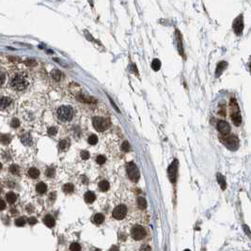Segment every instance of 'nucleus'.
I'll return each mask as SVG.
<instances>
[{
	"label": "nucleus",
	"mask_w": 251,
	"mask_h": 251,
	"mask_svg": "<svg viewBox=\"0 0 251 251\" xmlns=\"http://www.w3.org/2000/svg\"><path fill=\"white\" fill-rule=\"evenodd\" d=\"M243 229H244V230H245V231H246V234H248L249 236H251V231H250V229H249L248 227H247L246 225H244V226H243Z\"/></svg>",
	"instance_id": "42"
},
{
	"label": "nucleus",
	"mask_w": 251,
	"mask_h": 251,
	"mask_svg": "<svg viewBox=\"0 0 251 251\" xmlns=\"http://www.w3.org/2000/svg\"><path fill=\"white\" fill-rule=\"evenodd\" d=\"M36 190L38 191V193H40V194H44V193L47 191V186L44 182H39L36 186Z\"/></svg>",
	"instance_id": "19"
},
{
	"label": "nucleus",
	"mask_w": 251,
	"mask_h": 251,
	"mask_svg": "<svg viewBox=\"0 0 251 251\" xmlns=\"http://www.w3.org/2000/svg\"><path fill=\"white\" fill-rule=\"evenodd\" d=\"M11 125L12 128H17V127L20 126V121L17 120V118H13L11 122Z\"/></svg>",
	"instance_id": "38"
},
{
	"label": "nucleus",
	"mask_w": 251,
	"mask_h": 251,
	"mask_svg": "<svg viewBox=\"0 0 251 251\" xmlns=\"http://www.w3.org/2000/svg\"><path fill=\"white\" fill-rule=\"evenodd\" d=\"M231 120L232 122L234 123L236 126H239V125L242 123V117H241V114L239 112V109L237 110H233L231 113Z\"/></svg>",
	"instance_id": "12"
},
{
	"label": "nucleus",
	"mask_w": 251,
	"mask_h": 251,
	"mask_svg": "<svg viewBox=\"0 0 251 251\" xmlns=\"http://www.w3.org/2000/svg\"><path fill=\"white\" fill-rule=\"evenodd\" d=\"M216 127H217V130L222 135H229V132H230V126H229V124L227 122V121H225V120H220V121H218L217 126H216Z\"/></svg>",
	"instance_id": "10"
},
{
	"label": "nucleus",
	"mask_w": 251,
	"mask_h": 251,
	"mask_svg": "<svg viewBox=\"0 0 251 251\" xmlns=\"http://www.w3.org/2000/svg\"><path fill=\"white\" fill-rule=\"evenodd\" d=\"M9 170H11V172L12 173V174L17 175V174H19L20 169H19V167L17 165H12V166H11V168H9Z\"/></svg>",
	"instance_id": "31"
},
{
	"label": "nucleus",
	"mask_w": 251,
	"mask_h": 251,
	"mask_svg": "<svg viewBox=\"0 0 251 251\" xmlns=\"http://www.w3.org/2000/svg\"><path fill=\"white\" fill-rule=\"evenodd\" d=\"M87 141H89V143L90 145H95V144H97V142H98V137L95 135H91L89 137V139H87Z\"/></svg>",
	"instance_id": "30"
},
{
	"label": "nucleus",
	"mask_w": 251,
	"mask_h": 251,
	"mask_svg": "<svg viewBox=\"0 0 251 251\" xmlns=\"http://www.w3.org/2000/svg\"><path fill=\"white\" fill-rule=\"evenodd\" d=\"M127 213V208L125 205H118L116 208L113 210V213H112V215H113L114 218H116L118 220H120L125 217Z\"/></svg>",
	"instance_id": "8"
},
{
	"label": "nucleus",
	"mask_w": 251,
	"mask_h": 251,
	"mask_svg": "<svg viewBox=\"0 0 251 251\" xmlns=\"http://www.w3.org/2000/svg\"><path fill=\"white\" fill-rule=\"evenodd\" d=\"M184 251H190V250H189V249H185Z\"/></svg>",
	"instance_id": "48"
},
{
	"label": "nucleus",
	"mask_w": 251,
	"mask_h": 251,
	"mask_svg": "<svg viewBox=\"0 0 251 251\" xmlns=\"http://www.w3.org/2000/svg\"><path fill=\"white\" fill-rule=\"evenodd\" d=\"M93 251H101L100 249H95V250H93Z\"/></svg>",
	"instance_id": "47"
},
{
	"label": "nucleus",
	"mask_w": 251,
	"mask_h": 251,
	"mask_svg": "<svg viewBox=\"0 0 251 251\" xmlns=\"http://www.w3.org/2000/svg\"><path fill=\"white\" fill-rule=\"evenodd\" d=\"M74 190V186L73 184H66L65 185L63 186V191L65 193H68V194H70V193H73Z\"/></svg>",
	"instance_id": "28"
},
{
	"label": "nucleus",
	"mask_w": 251,
	"mask_h": 251,
	"mask_svg": "<svg viewBox=\"0 0 251 251\" xmlns=\"http://www.w3.org/2000/svg\"><path fill=\"white\" fill-rule=\"evenodd\" d=\"M131 234L135 240L139 241V240H142L146 236V231L141 226H135L134 228L132 229Z\"/></svg>",
	"instance_id": "9"
},
{
	"label": "nucleus",
	"mask_w": 251,
	"mask_h": 251,
	"mask_svg": "<svg viewBox=\"0 0 251 251\" xmlns=\"http://www.w3.org/2000/svg\"><path fill=\"white\" fill-rule=\"evenodd\" d=\"M11 99L9 97H1L0 98V110H5L11 104Z\"/></svg>",
	"instance_id": "13"
},
{
	"label": "nucleus",
	"mask_w": 251,
	"mask_h": 251,
	"mask_svg": "<svg viewBox=\"0 0 251 251\" xmlns=\"http://www.w3.org/2000/svg\"><path fill=\"white\" fill-rule=\"evenodd\" d=\"M121 150H122L123 151L125 152H128L129 151H130V144H129L128 141H124L122 145H121Z\"/></svg>",
	"instance_id": "33"
},
{
	"label": "nucleus",
	"mask_w": 251,
	"mask_h": 251,
	"mask_svg": "<svg viewBox=\"0 0 251 251\" xmlns=\"http://www.w3.org/2000/svg\"><path fill=\"white\" fill-rule=\"evenodd\" d=\"M99 188H100L101 191H103V192L107 191V190L109 189V184H108V182L107 181H102V182H100Z\"/></svg>",
	"instance_id": "25"
},
{
	"label": "nucleus",
	"mask_w": 251,
	"mask_h": 251,
	"mask_svg": "<svg viewBox=\"0 0 251 251\" xmlns=\"http://www.w3.org/2000/svg\"><path fill=\"white\" fill-rule=\"evenodd\" d=\"M126 168H127V174H128L129 179L134 182H138V180H139V177H140V174H139V170H138L137 165H135V163L131 162L127 165Z\"/></svg>",
	"instance_id": "5"
},
{
	"label": "nucleus",
	"mask_w": 251,
	"mask_h": 251,
	"mask_svg": "<svg viewBox=\"0 0 251 251\" xmlns=\"http://www.w3.org/2000/svg\"><path fill=\"white\" fill-rule=\"evenodd\" d=\"M73 114H74L73 109L69 106H60L57 111V118L61 121H64V122H67V121H70L72 120L73 118Z\"/></svg>",
	"instance_id": "2"
},
{
	"label": "nucleus",
	"mask_w": 251,
	"mask_h": 251,
	"mask_svg": "<svg viewBox=\"0 0 251 251\" xmlns=\"http://www.w3.org/2000/svg\"><path fill=\"white\" fill-rule=\"evenodd\" d=\"M26 224V219L24 217H20L15 220V225L18 227H23Z\"/></svg>",
	"instance_id": "34"
},
{
	"label": "nucleus",
	"mask_w": 251,
	"mask_h": 251,
	"mask_svg": "<svg viewBox=\"0 0 251 251\" xmlns=\"http://www.w3.org/2000/svg\"><path fill=\"white\" fill-rule=\"evenodd\" d=\"M250 70H251V64H250Z\"/></svg>",
	"instance_id": "50"
},
{
	"label": "nucleus",
	"mask_w": 251,
	"mask_h": 251,
	"mask_svg": "<svg viewBox=\"0 0 251 251\" xmlns=\"http://www.w3.org/2000/svg\"><path fill=\"white\" fill-rule=\"evenodd\" d=\"M45 174L46 176H48V177H54V175H55V169H54L53 168H47V170L45 171Z\"/></svg>",
	"instance_id": "36"
},
{
	"label": "nucleus",
	"mask_w": 251,
	"mask_h": 251,
	"mask_svg": "<svg viewBox=\"0 0 251 251\" xmlns=\"http://www.w3.org/2000/svg\"><path fill=\"white\" fill-rule=\"evenodd\" d=\"M70 249H71V251H80L81 250V246H80L79 244L73 243L72 245L70 246Z\"/></svg>",
	"instance_id": "32"
},
{
	"label": "nucleus",
	"mask_w": 251,
	"mask_h": 251,
	"mask_svg": "<svg viewBox=\"0 0 251 251\" xmlns=\"http://www.w3.org/2000/svg\"><path fill=\"white\" fill-rule=\"evenodd\" d=\"M57 133V130L56 127H50L48 129V135H56Z\"/></svg>",
	"instance_id": "39"
},
{
	"label": "nucleus",
	"mask_w": 251,
	"mask_h": 251,
	"mask_svg": "<svg viewBox=\"0 0 251 251\" xmlns=\"http://www.w3.org/2000/svg\"><path fill=\"white\" fill-rule=\"evenodd\" d=\"M5 80H6V76H5V74L3 73L0 72V87H1L2 85L5 83Z\"/></svg>",
	"instance_id": "40"
},
{
	"label": "nucleus",
	"mask_w": 251,
	"mask_h": 251,
	"mask_svg": "<svg viewBox=\"0 0 251 251\" xmlns=\"http://www.w3.org/2000/svg\"><path fill=\"white\" fill-rule=\"evenodd\" d=\"M140 251H151V248L149 246H144L142 248L140 249Z\"/></svg>",
	"instance_id": "44"
},
{
	"label": "nucleus",
	"mask_w": 251,
	"mask_h": 251,
	"mask_svg": "<svg viewBox=\"0 0 251 251\" xmlns=\"http://www.w3.org/2000/svg\"><path fill=\"white\" fill-rule=\"evenodd\" d=\"M137 206L139 207L141 210L146 209V207H147V202H146L144 198H141L140 196V198L137 199Z\"/></svg>",
	"instance_id": "26"
},
{
	"label": "nucleus",
	"mask_w": 251,
	"mask_h": 251,
	"mask_svg": "<svg viewBox=\"0 0 251 251\" xmlns=\"http://www.w3.org/2000/svg\"><path fill=\"white\" fill-rule=\"evenodd\" d=\"M216 179H217V182H218V184L220 185V187H221V189L225 190L226 187H227V182H226L225 177H224L222 174H220V173H217V175H216Z\"/></svg>",
	"instance_id": "16"
},
{
	"label": "nucleus",
	"mask_w": 251,
	"mask_h": 251,
	"mask_svg": "<svg viewBox=\"0 0 251 251\" xmlns=\"http://www.w3.org/2000/svg\"><path fill=\"white\" fill-rule=\"evenodd\" d=\"M92 124L93 127L99 132H104L106 131L108 127L110 126V121L107 118H101V117H95L92 120Z\"/></svg>",
	"instance_id": "4"
},
{
	"label": "nucleus",
	"mask_w": 251,
	"mask_h": 251,
	"mask_svg": "<svg viewBox=\"0 0 251 251\" xmlns=\"http://www.w3.org/2000/svg\"><path fill=\"white\" fill-rule=\"evenodd\" d=\"M177 172H178V160H175L171 163V165L169 166L168 168V175L172 184H174L177 179Z\"/></svg>",
	"instance_id": "6"
},
{
	"label": "nucleus",
	"mask_w": 251,
	"mask_h": 251,
	"mask_svg": "<svg viewBox=\"0 0 251 251\" xmlns=\"http://www.w3.org/2000/svg\"><path fill=\"white\" fill-rule=\"evenodd\" d=\"M6 199H7V201L12 204V203H14L17 201V196L13 192H9L6 195Z\"/></svg>",
	"instance_id": "20"
},
{
	"label": "nucleus",
	"mask_w": 251,
	"mask_h": 251,
	"mask_svg": "<svg viewBox=\"0 0 251 251\" xmlns=\"http://www.w3.org/2000/svg\"><path fill=\"white\" fill-rule=\"evenodd\" d=\"M61 73H60V71L59 70H53L52 72H51V76H52V78L54 80L56 81H59L60 79H61Z\"/></svg>",
	"instance_id": "23"
},
{
	"label": "nucleus",
	"mask_w": 251,
	"mask_h": 251,
	"mask_svg": "<svg viewBox=\"0 0 251 251\" xmlns=\"http://www.w3.org/2000/svg\"><path fill=\"white\" fill-rule=\"evenodd\" d=\"M151 68H152V70L155 71V72H157V71L160 70V68H161V61H160V60L157 59H154L153 60H152Z\"/></svg>",
	"instance_id": "24"
},
{
	"label": "nucleus",
	"mask_w": 251,
	"mask_h": 251,
	"mask_svg": "<svg viewBox=\"0 0 251 251\" xmlns=\"http://www.w3.org/2000/svg\"><path fill=\"white\" fill-rule=\"evenodd\" d=\"M109 251H118V247L117 246H113L110 248V250Z\"/></svg>",
	"instance_id": "45"
},
{
	"label": "nucleus",
	"mask_w": 251,
	"mask_h": 251,
	"mask_svg": "<svg viewBox=\"0 0 251 251\" xmlns=\"http://www.w3.org/2000/svg\"><path fill=\"white\" fill-rule=\"evenodd\" d=\"M232 28L234 30L236 35H241V34H242L244 30V18L242 14L239 15L234 21H233Z\"/></svg>",
	"instance_id": "7"
},
{
	"label": "nucleus",
	"mask_w": 251,
	"mask_h": 251,
	"mask_svg": "<svg viewBox=\"0 0 251 251\" xmlns=\"http://www.w3.org/2000/svg\"><path fill=\"white\" fill-rule=\"evenodd\" d=\"M220 140L223 142V144L226 146L227 148L229 149L231 151H236L239 147V141L235 135H228L220 138Z\"/></svg>",
	"instance_id": "3"
},
{
	"label": "nucleus",
	"mask_w": 251,
	"mask_h": 251,
	"mask_svg": "<svg viewBox=\"0 0 251 251\" xmlns=\"http://www.w3.org/2000/svg\"><path fill=\"white\" fill-rule=\"evenodd\" d=\"M176 40H177V47H178V51L181 56L184 55V43H182V35L181 33L179 32V30L176 31Z\"/></svg>",
	"instance_id": "11"
},
{
	"label": "nucleus",
	"mask_w": 251,
	"mask_h": 251,
	"mask_svg": "<svg viewBox=\"0 0 251 251\" xmlns=\"http://www.w3.org/2000/svg\"><path fill=\"white\" fill-rule=\"evenodd\" d=\"M1 168H2V164L0 163V169H1Z\"/></svg>",
	"instance_id": "46"
},
{
	"label": "nucleus",
	"mask_w": 251,
	"mask_h": 251,
	"mask_svg": "<svg viewBox=\"0 0 251 251\" xmlns=\"http://www.w3.org/2000/svg\"><path fill=\"white\" fill-rule=\"evenodd\" d=\"M227 67H228V63H227L226 61H221V62H219V63L217 64V66H216L215 75L217 76V77L221 75L222 73L224 72V70H225Z\"/></svg>",
	"instance_id": "14"
},
{
	"label": "nucleus",
	"mask_w": 251,
	"mask_h": 251,
	"mask_svg": "<svg viewBox=\"0 0 251 251\" xmlns=\"http://www.w3.org/2000/svg\"><path fill=\"white\" fill-rule=\"evenodd\" d=\"M28 223L30 224V225H35V224L37 223V219L35 217H30L28 219Z\"/></svg>",
	"instance_id": "43"
},
{
	"label": "nucleus",
	"mask_w": 251,
	"mask_h": 251,
	"mask_svg": "<svg viewBox=\"0 0 251 251\" xmlns=\"http://www.w3.org/2000/svg\"><path fill=\"white\" fill-rule=\"evenodd\" d=\"M42 221L47 227H49V228H52V227L55 226V218L51 215H46L45 217L43 218Z\"/></svg>",
	"instance_id": "17"
},
{
	"label": "nucleus",
	"mask_w": 251,
	"mask_h": 251,
	"mask_svg": "<svg viewBox=\"0 0 251 251\" xmlns=\"http://www.w3.org/2000/svg\"><path fill=\"white\" fill-rule=\"evenodd\" d=\"M59 147L61 151H67L70 147V141L68 139H63L59 142Z\"/></svg>",
	"instance_id": "21"
},
{
	"label": "nucleus",
	"mask_w": 251,
	"mask_h": 251,
	"mask_svg": "<svg viewBox=\"0 0 251 251\" xmlns=\"http://www.w3.org/2000/svg\"><path fill=\"white\" fill-rule=\"evenodd\" d=\"M28 175H29L31 178H33V179L38 178L39 176H40V171H39V169H37L36 168H29V170H28Z\"/></svg>",
	"instance_id": "22"
},
{
	"label": "nucleus",
	"mask_w": 251,
	"mask_h": 251,
	"mask_svg": "<svg viewBox=\"0 0 251 251\" xmlns=\"http://www.w3.org/2000/svg\"><path fill=\"white\" fill-rule=\"evenodd\" d=\"M1 190H2V189H1V187H0V192H1Z\"/></svg>",
	"instance_id": "49"
},
{
	"label": "nucleus",
	"mask_w": 251,
	"mask_h": 251,
	"mask_svg": "<svg viewBox=\"0 0 251 251\" xmlns=\"http://www.w3.org/2000/svg\"><path fill=\"white\" fill-rule=\"evenodd\" d=\"M84 199H85V201H86V202H87V203H92L95 201V199H96V196H95L93 192L89 191V192H87L86 194H85Z\"/></svg>",
	"instance_id": "18"
},
{
	"label": "nucleus",
	"mask_w": 251,
	"mask_h": 251,
	"mask_svg": "<svg viewBox=\"0 0 251 251\" xmlns=\"http://www.w3.org/2000/svg\"><path fill=\"white\" fill-rule=\"evenodd\" d=\"M0 142L4 145L9 144L11 142V137L8 135H0Z\"/></svg>",
	"instance_id": "27"
},
{
	"label": "nucleus",
	"mask_w": 251,
	"mask_h": 251,
	"mask_svg": "<svg viewBox=\"0 0 251 251\" xmlns=\"http://www.w3.org/2000/svg\"><path fill=\"white\" fill-rule=\"evenodd\" d=\"M81 157H82L83 160H87L89 158V153L87 151H81Z\"/></svg>",
	"instance_id": "37"
},
{
	"label": "nucleus",
	"mask_w": 251,
	"mask_h": 251,
	"mask_svg": "<svg viewBox=\"0 0 251 251\" xmlns=\"http://www.w3.org/2000/svg\"><path fill=\"white\" fill-rule=\"evenodd\" d=\"M21 142L25 146H31L32 145V137L29 134H24L20 137Z\"/></svg>",
	"instance_id": "15"
},
{
	"label": "nucleus",
	"mask_w": 251,
	"mask_h": 251,
	"mask_svg": "<svg viewBox=\"0 0 251 251\" xmlns=\"http://www.w3.org/2000/svg\"><path fill=\"white\" fill-rule=\"evenodd\" d=\"M6 209V203L4 201L0 199V211H3V210Z\"/></svg>",
	"instance_id": "41"
},
{
	"label": "nucleus",
	"mask_w": 251,
	"mask_h": 251,
	"mask_svg": "<svg viewBox=\"0 0 251 251\" xmlns=\"http://www.w3.org/2000/svg\"><path fill=\"white\" fill-rule=\"evenodd\" d=\"M106 157L104 156V155H98V156L96 157V162L99 165L104 164V163H106Z\"/></svg>",
	"instance_id": "35"
},
{
	"label": "nucleus",
	"mask_w": 251,
	"mask_h": 251,
	"mask_svg": "<svg viewBox=\"0 0 251 251\" xmlns=\"http://www.w3.org/2000/svg\"><path fill=\"white\" fill-rule=\"evenodd\" d=\"M11 87L13 90L23 91L28 89L29 86L28 75L26 73H17L12 75L11 79Z\"/></svg>",
	"instance_id": "1"
},
{
	"label": "nucleus",
	"mask_w": 251,
	"mask_h": 251,
	"mask_svg": "<svg viewBox=\"0 0 251 251\" xmlns=\"http://www.w3.org/2000/svg\"><path fill=\"white\" fill-rule=\"evenodd\" d=\"M104 220V216L103 213H97L96 215L94 216V222L96 224H102Z\"/></svg>",
	"instance_id": "29"
}]
</instances>
